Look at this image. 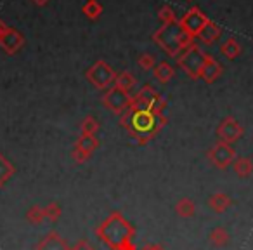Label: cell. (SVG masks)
<instances>
[{"instance_id": "19", "label": "cell", "mask_w": 253, "mask_h": 250, "mask_svg": "<svg viewBox=\"0 0 253 250\" xmlns=\"http://www.w3.org/2000/svg\"><path fill=\"white\" fill-rule=\"evenodd\" d=\"M175 212L179 217H193L196 214V203H194L193 198L189 197H184L177 201L175 205Z\"/></svg>"}, {"instance_id": "24", "label": "cell", "mask_w": 253, "mask_h": 250, "mask_svg": "<svg viewBox=\"0 0 253 250\" xmlns=\"http://www.w3.org/2000/svg\"><path fill=\"white\" fill-rule=\"evenodd\" d=\"M75 146H78V148H82L84 151H87V153H90V155H92V153L97 150L99 139L95 138V136H84V134H80V138L77 139Z\"/></svg>"}, {"instance_id": "31", "label": "cell", "mask_w": 253, "mask_h": 250, "mask_svg": "<svg viewBox=\"0 0 253 250\" xmlns=\"http://www.w3.org/2000/svg\"><path fill=\"white\" fill-rule=\"evenodd\" d=\"M71 250H95V247L92 245L88 240H78V242L71 247Z\"/></svg>"}, {"instance_id": "3", "label": "cell", "mask_w": 253, "mask_h": 250, "mask_svg": "<svg viewBox=\"0 0 253 250\" xmlns=\"http://www.w3.org/2000/svg\"><path fill=\"white\" fill-rule=\"evenodd\" d=\"M193 39L194 37H191L179 25V21L170 23V25H162L153 33V40L172 57H179L187 47L193 46Z\"/></svg>"}, {"instance_id": "29", "label": "cell", "mask_w": 253, "mask_h": 250, "mask_svg": "<svg viewBox=\"0 0 253 250\" xmlns=\"http://www.w3.org/2000/svg\"><path fill=\"white\" fill-rule=\"evenodd\" d=\"M137 64L142 68V70L149 71V70H153V68L156 66V57L153 56V54H149V52H144V54H141V56H139Z\"/></svg>"}, {"instance_id": "4", "label": "cell", "mask_w": 253, "mask_h": 250, "mask_svg": "<svg viewBox=\"0 0 253 250\" xmlns=\"http://www.w3.org/2000/svg\"><path fill=\"white\" fill-rule=\"evenodd\" d=\"M208 59V54L201 49L200 46L193 44L191 47H187L179 57H177V64L179 68H182L191 78H201V71H203V66Z\"/></svg>"}, {"instance_id": "11", "label": "cell", "mask_w": 253, "mask_h": 250, "mask_svg": "<svg viewBox=\"0 0 253 250\" xmlns=\"http://www.w3.org/2000/svg\"><path fill=\"white\" fill-rule=\"evenodd\" d=\"M23 46H25V37L16 28H7L4 32V35L0 37V47H2L9 56H14L16 52H19Z\"/></svg>"}, {"instance_id": "18", "label": "cell", "mask_w": 253, "mask_h": 250, "mask_svg": "<svg viewBox=\"0 0 253 250\" xmlns=\"http://www.w3.org/2000/svg\"><path fill=\"white\" fill-rule=\"evenodd\" d=\"M208 240H210V243L213 247H225L229 242H231V235H229V231L225 228H222V226H215L213 229H211L210 233H208Z\"/></svg>"}, {"instance_id": "6", "label": "cell", "mask_w": 253, "mask_h": 250, "mask_svg": "<svg viewBox=\"0 0 253 250\" xmlns=\"http://www.w3.org/2000/svg\"><path fill=\"white\" fill-rule=\"evenodd\" d=\"M85 77H87V80L90 82L95 89H101V91H104L106 89V91H108L109 87L115 85L116 71L113 70L106 61L99 59V61H95L90 68H88L87 73H85Z\"/></svg>"}, {"instance_id": "33", "label": "cell", "mask_w": 253, "mask_h": 250, "mask_svg": "<svg viewBox=\"0 0 253 250\" xmlns=\"http://www.w3.org/2000/svg\"><path fill=\"white\" fill-rule=\"evenodd\" d=\"M33 2H35V4H39V5H43V4H47L49 0H33Z\"/></svg>"}, {"instance_id": "13", "label": "cell", "mask_w": 253, "mask_h": 250, "mask_svg": "<svg viewBox=\"0 0 253 250\" xmlns=\"http://www.w3.org/2000/svg\"><path fill=\"white\" fill-rule=\"evenodd\" d=\"M222 75V66L217 59H213L211 56H208L207 63L203 66V71H201V78H203L207 84H213L218 77Z\"/></svg>"}, {"instance_id": "32", "label": "cell", "mask_w": 253, "mask_h": 250, "mask_svg": "<svg viewBox=\"0 0 253 250\" xmlns=\"http://www.w3.org/2000/svg\"><path fill=\"white\" fill-rule=\"evenodd\" d=\"M5 30H7V26H5V23H4V21H0V37L4 35Z\"/></svg>"}, {"instance_id": "25", "label": "cell", "mask_w": 253, "mask_h": 250, "mask_svg": "<svg viewBox=\"0 0 253 250\" xmlns=\"http://www.w3.org/2000/svg\"><path fill=\"white\" fill-rule=\"evenodd\" d=\"M26 219H28V222H32L33 226L42 224V222L45 221V212H43V207H40V205H33V207L26 212Z\"/></svg>"}, {"instance_id": "23", "label": "cell", "mask_w": 253, "mask_h": 250, "mask_svg": "<svg viewBox=\"0 0 253 250\" xmlns=\"http://www.w3.org/2000/svg\"><path fill=\"white\" fill-rule=\"evenodd\" d=\"M102 11H104V9H102L99 0H88V2L84 4V7H82V12H84L88 19H99L102 14Z\"/></svg>"}, {"instance_id": "9", "label": "cell", "mask_w": 253, "mask_h": 250, "mask_svg": "<svg viewBox=\"0 0 253 250\" xmlns=\"http://www.w3.org/2000/svg\"><path fill=\"white\" fill-rule=\"evenodd\" d=\"M245 134V127L241 123L234 118V116H225L217 127V138L218 141H224L227 145H232V143L239 141Z\"/></svg>"}, {"instance_id": "26", "label": "cell", "mask_w": 253, "mask_h": 250, "mask_svg": "<svg viewBox=\"0 0 253 250\" xmlns=\"http://www.w3.org/2000/svg\"><path fill=\"white\" fill-rule=\"evenodd\" d=\"M80 131L84 136H95L99 131V122L94 118V116H85L84 122L80 125Z\"/></svg>"}, {"instance_id": "22", "label": "cell", "mask_w": 253, "mask_h": 250, "mask_svg": "<svg viewBox=\"0 0 253 250\" xmlns=\"http://www.w3.org/2000/svg\"><path fill=\"white\" fill-rule=\"evenodd\" d=\"M14 172H16V167L0 153V188L4 186V184L14 176Z\"/></svg>"}, {"instance_id": "20", "label": "cell", "mask_w": 253, "mask_h": 250, "mask_svg": "<svg viewBox=\"0 0 253 250\" xmlns=\"http://www.w3.org/2000/svg\"><path fill=\"white\" fill-rule=\"evenodd\" d=\"M135 84H137V80H135V77L130 73V71H122V73L116 75L115 87H118V89H122V91L128 92V94H130V91L135 87Z\"/></svg>"}, {"instance_id": "8", "label": "cell", "mask_w": 253, "mask_h": 250, "mask_svg": "<svg viewBox=\"0 0 253 250\" xmlns=\"http://www.w3.org/2000/svg\"><path fill=\"white\" fill-rule=\"evenodd\" d=\"M234 158H236V151L232 148V145H227L224 141H217L208 150V160L217 169H227L229 165H232Z\"/></svg>"}, {"instance_id": "12", "label": "cell", "mask_w": 253, "mask_h": 250, "mask_svg": "<svg viewBox=\"0 0 253 250\" xmlns=\"http://www.w3.org/2000/svg\"><path fill=\"white\" fill-rule=\"evenodd\" d=\"M37 250H71L70 243L56 231H49L37 245Z\"/></svg>"}, {"instance_id": "5", "label": "cell", "mask_w": 253, "mask_h": 250, "mask_svg": "<svg viewBox=\"0 0 253 250\" xmlns=\"http://www.w3.org/2000/svg\"><path fill=\"white\" fill-rule=\"evenodd\" d=\"M130 109H151V111H162L167 108V101L162 98L158 91L151 87V85H146L139 92H135L130 99Z\"/></svg>"}, {"instance_id": "16", "label": "cell", "mask_w": 253, "mask_h": 250, "mask_svg": "<svg viewBox=\"0 0 253 250\" xmlns=\"http://www.w3.org/2000/svg\"><path fill=\"white\" fill-rule=\"evenodd\" d=\"M153 77H155L160 84H167V82H170L175 77V68L170 63H167V61H162V63H158L153 68Z\"/></svg>"}, {"instance_id": "15", "label": "cell", "mask_w": 253, "mask_h": 250, "mask_svg": "<svg viewBox=\"0 0 253 250\" xmlns=\"http://www.w3.org/2000/svg\"><path fill=\"white\" fill-rule=\"evenodd\" d=\"M220 33H222V28L217 25V23L208 21L207 25L203 26V30L200 32L198 39H200V42H203L205 46H211V44L220 37Z\"/></svg>"}, {"instance_id": "7", "label": "cell", "mask_w": 253, "mask_h": 250, "mask_svg": "<svg viewBox=\"0 0 253 250\" xmlns=\"http://www.w3.org/2000/svg\"><path fill=\"white\" fill-rule=\"evenodd\" d=\"M130 99H132V96L128 94V92L122 91V89L113 85V87H109L108 91L104 92V96H102V104L111 113L123 115V113L128 109V106H130Z\"/></svg>"}, {"instance_id": "30", "label": "cell", "mask_w": 253, "mask_h": 250, "mask_svg": "<svg viewBox=\"0 0 253 250\" xmlns=\"http://www.w3.org/2000/svg\"><path fill=\"white\" fill-rule=\"evenodd\" d=\"M90 153L84 151L82 148H78V146H73V150H71V158H73L75 163H85L90 160Z\"/></svg>"}, {"instance_id": "14", "label": "cell", "mask_w": 253, "mask_h": 250, "mask_svg": "<svg viewBox=\"0 0 253 250\" xmlns=\"http://www.w3.org/2000/svg\"><path fill=\"white\" fill-rule=\"evenodd\" d=\"M231 205H232V198L227 193H222V191H217V193H213L208 198V207L213 212H217V214L225 212Z\"/></svg>"}, {"instance_id": "2", "label": "cell", "mask_w": 253, "mask_h": 250, "mask_svg": "<svg viewBox=\"0 0 253 250\" xmlns=\"http://www.w3.org/2000/svg\"><path fill=\"white\" fill-rule=\"evenodd\" d=\"M95 235L111 250H123L126 245L134 243L135 228L122 212H111L101 224L95 228Z\"/></svg>"}, {"instance_id": "27", "label": "cell", "mask_w": 253, "mask_h": 250, "mask_svg": "<svg viewBox=\"0 0 253 250\" xmlns=\"http://www.w3.org/2000/svg\"><path fill=\"white\" fill-rule=\"evenodd\" d=\"M43 212H45L47 221L56 222L57 219L61 217V214H63V208H61V205L57 203V201H49V203L43 207Z\"/></svg>"}, {"instance_id": "10", "label": "cell", "mask_w": 253, "mask_h": 250, "mask_svg": "<svg viewBox=\"0 0 253 250\" xmlns=\"http://www.w3.org/2000/svg\"><path fill=\"white\" fill-rule=\"evenodd\" d=\"M208 21H210L208 16L205 14L200 7H191L189 11L179 19V25L182 26L191 37H198L201 30H203V26L207 25Z\"/></svg>"}, {"instance_id": "28", "label": "cell", "mask_w": 253, "mask_h": 250, "mask_svg": "<svg viewBox=\"0 0 253 250\" xmlns=\"http://www.w3.org/2000/svg\"><path fill=\"white\" fill-rule=\"evenodd\" d=\"M158 18L162 25H170V23H177V14L170 5H163L158 11Z\"/></svg>"}, {"instance_id": "21", "label": "cell", "mask_w": 253, "mask_h": 250, "mask_svg": "<svg viewBox=\"0 0 253 250\" xmlns=\"http://www.w3.org/2000/svg\"><path fill=\"white\" fill-rule=\"evenodd\" d=\"M220 52H222V56H225L227 59H236V57L241 54V46H239V42L236 39H227L220 46Z\"/></svg>"}, {"instance_id": "34", "label": "cell", "mask_w": 253, "mask_h": 250, "mask_svg": "<svg viewBox=\"0 0 253 250\" xmlns=\"http://www.w3.org/2000/svg\"><path fill=\"white\" fill-rule=\"evenodd\" d=\"M160 250H165V249H163V247H162V249H160Z\"/></svg>"}, {"instance_id": "1", "label": "cell", "mask_w": 253, "mask_h": 250, "mask_svg": "<svg viewBox=\"0 0 253 250\" xmlns=\"http://www.w3.org/2000/svg\"><path fill=\"white\" fill-rule=\"evenodd\" d=\"M167 122L169 120L162 111H151V109L128 108L120 118L122 127H125L139 145H148L149 141H153L167 125Z\"/></svg>"}, {"instance_id": "17", "label": "cell", "mask_w": 253, "mask_h": 250, "mask_svg": "<svg viewBox=\"0 0 253 250\" xmlns=\"http://www.w3.org/2000/svg\"><path fill=\"white\" fill-rule=\"evenodd\" d=\"M232 170L238 177H250L253 174V162L248 156H236L234 162H232Z\"/></svg>"}]
</instances>
